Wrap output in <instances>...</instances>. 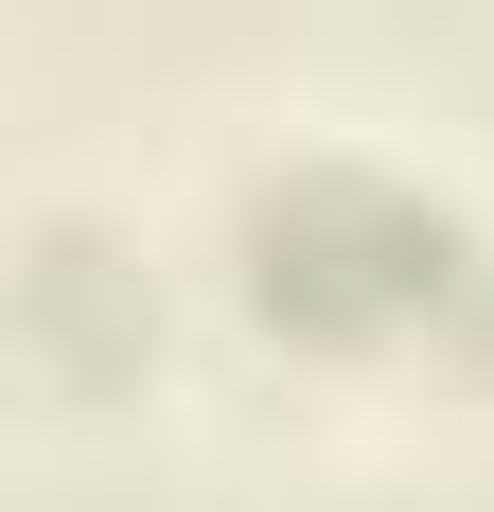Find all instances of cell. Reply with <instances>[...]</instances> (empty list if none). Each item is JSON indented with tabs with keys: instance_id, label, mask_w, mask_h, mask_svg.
I'll return each instance as SVG.
<instances>
[{
	"instance_id": "cell-1",
	"label": "cell",
	"mask_w": 494,
	"mask_h": 512,
	"mask_svg": "<svg viewBox=\"0 0 494 512\" xmlns=\"http://www.w3.org/2000/svg\"><path fill=\"white\" fill-rule=\"evenodd\" d=\"M230 265H247V301L283 318V336H318V354H442V336H477V318H494L477 212L424 195L406 159H353V142L247 177Z\"/></svg>"
}]
</instances>
